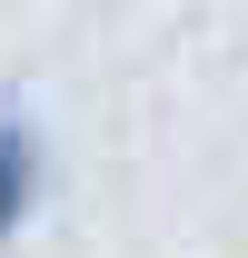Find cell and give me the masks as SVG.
I'll use <instances>...</instances> for the list:
<instances>
[{
	"label": "cell",
	"instance_id": "6da1fadb",
	"mask_svg": "<svg viewBox=\"0 0 248 258\" xmlns=\"http://www.w3.org/2000/svg\"><path fill=\"white\" fill-rule=\"evenodd\" d=\"M30 199H40V139L10 109H0V248L20 238V219H30Z\"/></svg>",
	"mask_w": 248,
	"mask_h": 258
}]
</instances>
